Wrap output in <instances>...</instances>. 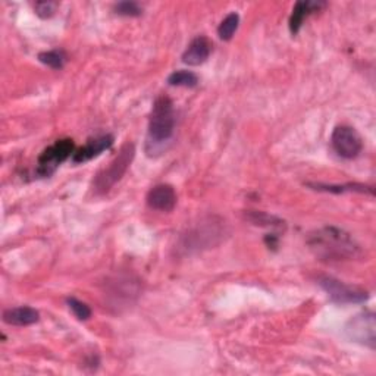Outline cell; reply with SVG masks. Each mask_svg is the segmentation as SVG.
<instances>
[{"label": "cell", "mask_w": 376, "mask_h": 376, "mask_svg": "<svg viewBox=\"0 0 376 376\" xmlns=\"http://www.w3.org/2000/svg\"><path fill=\"white\" fill-rule=\"evenodd\" d=\"M250 221L254 222L256 225H259V224L261 225H280L281 224V221L276 220V217L265 215V213H257V212L251 213Z\"/></svg>", "instance_id": "20"}, {"label": "cell", "mask_w": 376, "mask_h": 376, "mask_svg": "<svg viewBox=\"0 0 376 376\" xmlns=\"http://www.w3.org/2000/svg\"><path fill=\"white\" fill-rule=\"evenodd\" d=\"M222 235V228L221 225L217 227L216 222L210 221L203 224L202 227H197L195 229H193L191 232L187 234V241L184 244V247H187L188 250L191 249H203L207 246H213V240L217 239V237Z\"/></svg>", "instance_id": "8"}, {"label": "cell", "mask_w": 376, "mask_h": 376, "mask_svg": "<svg viewBox=\"0 0 376 376\" xmlns=\"http://www.w3.org/2000/svg\"><path fill=\"white\" fill-rule=\"evenodd\" d=\"M142 11V6L135 2H120L115 5V12L123 16H140Z\"/></svg>", "instance_id": "19"}, {"label": "cell", "mask_w": 376, "mask_h": 376, "mask_svg": "<svg viewBox=\"0 0 376 376\" xmlns=\"http://www.w3.org/2000/svg\"><path fill=\"white\" fill-rule=\"evenodd\" d=\"M67 303H68L69 309L72 310V313L76 316V319H80V321L90 319L91 310H90V307L86 303H83L80 300H76L75 297H71V299L67 300Z\"/></svg>", "instance_id": "18"}, {"label": "cell", "mask_w": 376, "mask_h": 376, "mask_svg": "<svg viewBox=\"0 0 376 376\" xmlns=\"http://www.w3.org/2000/svg\"><path fill=\"white\" fill-rule=\"evenodd\" d=\"M321 6H324V4H318V2H297L294 9H292L291 18H290V31L292 34L299 33V30L302 28V25L304 23V19L312 12H314L316 9H319Z\"/></svg>", "instance_id": "13"}, {"label": "cell", "mask_w": 376, "mask_h": 376, "mask_svg": "<svg viewBox=\"0 0 376 376\" xmlns=\"http://www.w3.org/2000/svg\"><path fill=\"white\" fill-rule=\"evenodd\" d=\"M57 8V4L55 2H38L35 4V13L42 18H50Z\"/></svg>", "instance_id": "21"}, {"label": "cell", "mask_w": 376, "mask_h": 376, "mask_svg": "<svg viewBox=\"0 0 376 376\" xmlns=\"http://www.w3.org/2000/svg\"><path fill=\"white\" fill-rule=\"evenodd\" d=\"M175 108L171 98L166 96L157 97L153 103L149 120L147 146H157L169 142L175 131Z\"/></svg>", "instance_id": "2"}, {"label": "cell", "mask_w": 376, "mask_h": 376, "mask_svg": "<svg viewBox=\"0 0 376 376\" xmlns=\"http://www.w3.org/2000/svg\"><path fill=\"white\" fill-rule=\"evenodd\" d=\"M319 284L328 292L329 299L338 304L362 303L368 300V292L359 288L346 285L338 280L331 278V276H324V278L319 280Z\"/></svg>", "instance_id": "7"}, {"label": "cell", "mask_w": 376, "mask_h": 376, "mask_svg": "<svg viewBox=\"0 0 376 376\" xmlns=\"http://www.w3.org/2000/svg\"><path fill=\"white\" fill-rule=\"evenodd\" d=\"M212 52V43L207 37L199 35L188 45L183 55V62L190 67H199L207 61Z\"/></svg>", "instance_id": "10"}, {"label": "cell", "mask_w": 376, "mask_h": 376, "mask_svg": "<svg viewBox=\"0 0 376 376\" xmlns=\"http://www.w3.org/2000/svg\"><path fill=\"white\" fill-rule=\"evenodd\" d=\"M74 152V142L69 138L65 140H57L55 144L47 147L40 157H38L37 164V175L40 176H50L57 166L64 164Z\"/></svg>", "instance_id": "5"}, {"label": "cell", "mask_w": 376, "mask_h": 376, "mask_svg": "<svg viewBox=\"0 0 376 376\" xmlns=\"http://www.w3.org/2000/svg\"><path fill=\"white\" fill-rule=\"evenodd\" d=\"M346 334L354 343H359L373 350L376 346L375 314L372 312H362L353 316L346 325Z\"/></svg>", "instance_id": "4"}, {"label": "cell", "mask_w": 376, "mask_h": 376, "mask_svg": "<svg viewBox=\"0 0 376 376\" xmlns=\"http://www.w3.org/2000/svg\"><path fill=\"white\" fill-rule=\"evenodd\" d=\"M113 144V137L112 135H102V137H96L93 140H89L87 144L81 149H78L74 156H72V162L74 164H84L93 157L98 156L102 152L108 150Z\"/></svg>", "instance_id": "11"}, {"label": "cell", "mask_w": 376, "mask_h": 376, "mask_svg": "<svg viewBox=\"0 0 376 376\" xmlns=\"http://www.w3.org/2000/svg\"><path fill=\"white\" fill-rule=\"evenodd\" d=\"M38 59H40V62L53 68V69H61L64 68V64L67 61V57L64 55V52L61 50H50V52H43L38 55Z\"/></svg>", "instance_id": "17"}, {"label": "cell", "mask_w": 376, "mask_h": 376, "mask_svg": "<svg viewBox=\"0 0 376 376\" xmlns=\"http://www.w3.org/2000/svg\"><path fill=\"white\" fill-rule=\"evenodd\" d=\"M239 24H240V16H239V13L232 12V13L227 15L224 18V21L221 23L220 28H217V34H220L221 40H225V42L231 40L232 35L237 31V28H239Z\"/></svg>", "instance_id": "15"}, {"label": "cell", "mask_w": 376, "mask_h": 376, "mask_svg": "<svg viewBox=\"0 0 376 376\" xmlns=\"http://www.w3.org/2000/svg\"><path fill=\"white\" fill-rule=\"evenodd\" d=\"M147 205L161 212H171L176 205V193L172 186L169 184H159L154 186L147 193Z\"/></svg>", "instance_id": "9"}, {"label": "cell", "mask_w": 376, "mask_h": 376, "mask_svg": "<svg viewBox=\"0 0 376 376\" xmlns=\"http://www.w3.org/2000/svg\"><path fill=\"white\" fill-rule=\"evenodd\" d=\"M135 154V147L132 143H127L121 147L115 159L101 172H98L93 181V190L96 194H106L121 178L125 175Z\"/></svg>", "instance_id": "3"}, {"label": "cell", "mask_w": 376, "mask_h": 376, "mask_svg": "<svg viewBox=\"0 0 376 376\" xmlns=\"http://www.w3.org/2000/svg\"><path fill=\"white\" fill-rule=\"evenodd\" d=\"M331 143L334 150L344 159H354L358 157L363 149V142L359 132L351 127L341 125L336 127L332 132Z\"/></svg>", "instance_id": "6"}, {"label": "cell", "mask_w": 376, "mask_h": 376, "mask_svg": "<svg viewBox=\"0 0 376 376\" xmlns=\"http://www.w3.org/2000/svg\"><path fill=\"white\" fill-rule=\"evenodd\" d=\"M307 244L324 261H350L360 254V247L353 237L335 227H325L310 234Z\"/></svg>", "instance_id": "1"}, {"label": "cell", "mask_w": 376, "mask_h": 376, "mask_svg": "<svg viewBox=\"0 0 376 376\" xmlns=\"http://www.w3.org/2000/svg\"><path fill=\"white\" fill-rule=\"evenodd\" d=\"M314 190L319 191H329V193H344V191H359V193H369L373 194L372 187L363 184H347V186H322V184H309Z\"/></svg>", "instance_id": "16"}, {"label": "cell", "mask_w": 376, "mask_h": 376, "mask_svg": "<svg viewBox=\"0 0 376 376\" xmlns=\"http://www.w3.org/2000/svg\"><path fill=\"white\" fill-rule=\"evenodd\" d=\"M168 83L169 86L173 87H195L197 83H199V78L194 72L190 71H175L168 76Z\"/></svg>", "instance_id": "14"}, {"label": "cell", "mask_w": 376, "mask_h": 376, "mask_svg": "<svg viewBox=\"0 0 376 376\" xmlns=\"http://www.w3.org/2000/svg\"><path fill=\"white\" fill-rule=\"evenodd\" d=\"M40 319V314L33 307L21 306L4 312V322L13 326H28Z\"/></svg>", "instance_id": "12"}]
</instances>
